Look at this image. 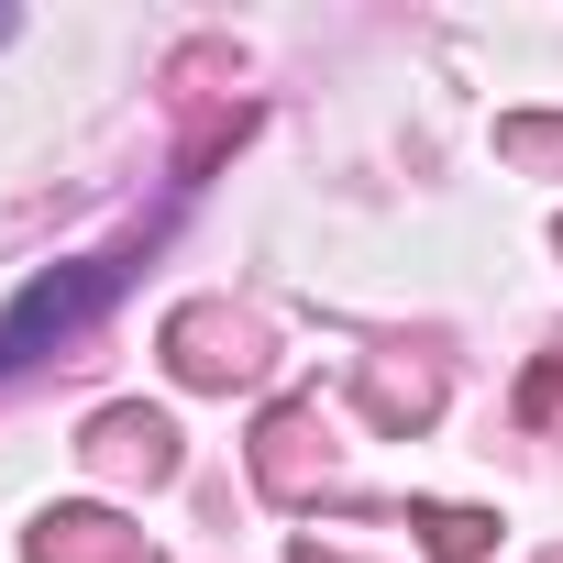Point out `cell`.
Instances as JSON below:
<instances>
[{
	"label": "cell",
	"instance_id": "obj_1",
	"mask_svg": "<svg viewBox=\"0 0 563 563\" xmlns=\"http://www.w3.org/2000/svg\"><path fill=\"white\" fill-rule=\"evenodd\" d=\"M111 299V265H67V276H34V288L0 310V365H23L34 343H56V332H78L89 310Z\"/></svg>",
	"mask_w": 563,
	"mask_h": 563
}]
</instances>
